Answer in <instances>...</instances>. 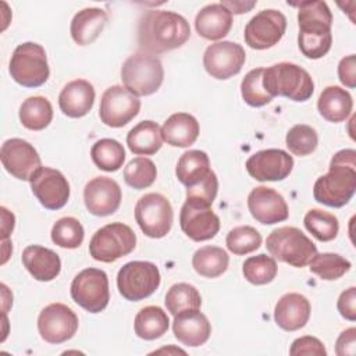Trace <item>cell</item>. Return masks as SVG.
<instances>
[{
  "label": "cell",
  "instance_id": "cell-1",
  "mask_svg": "<svg viewBox=\"0 0 356 356\" xmlns=\"http://www.w3.org/2000/svg\"><path fill=\"white\" fill-rule=\"evenodd\" d=\"M189 36V24L178 13L149 10L139 19L138 43L143 53L154 56L178 49Z\"/></svg>",
  "mask_w": 356,
  "mask_h": 356
},
{
  "label": "cell",
  "instance_id": "cell-2",
  "mask_svg": "<svg viewBox=\"0 0 356 356\" xmlns=\"http://www.w3.org/2000/svg\"><path fill=\"white\" fill-rule=\"evenodd\" d=\"M356 191V152L343 149L337 152L327 174L317 178L313 186L316 202L328 207H342Z\"/></svg>",
  "mask_w": 356,
  "mask_h": 356
},
{
  "label": "cell",
  "instance_id": "cell-3",
  "mask_svg": "<svg viewBox=\"0 0 356 356\" xmlns=\"http://www.w3.org/2000/svg\"><path fill=\"white\" fill-rule=\"evenodd\" d=\"M298 7L299 49L307 58H321L330 51L332 44V14L327 3L320 0L302 1Z\"/></svg>",
  "mask_w": 356,
  "mask_h": 356
},
{
  "label": "cell",
  "instance_id": "cell-4",
  "mask_svg": "<svg viewBox=\"0 0 356 356\" xmlns=\"http://www.w3.org/2000/svg\"><path fill=\"white\" fill-rule=\"evenodd\" d=\"M263 86L271 97L284 96L293 102H306L314 92L310 74L293 63H278L264 68Z\"/></svg>",
  "mask_w": 356,
  "mask_h": 356
},
{
  "label": "cell",
  "instance_id": "cell-5",
  "mask_svg": "<svg viewBox=\"0 0 356 356\" xmlns=\"http://www.w3.org/2000/svg\"><path fill=\"white\" fill-rule=\"evenodd\" d=\"M266 248L271 257L288 263L293 267H305L317 253L316 245L296 227H280L273 229Z\"/></svg>",
  "mask_w": 356,
  "mask_h": 356
},
{
  "label": "cell",
  "instance_id": "cell-6",
  "mask_svg": "<svg viewBox=\"0 0 356 356\" xmlns=\"http://www.w3.org/2000/svg\"><path fill=\"white\" fill-rule=\"evenodd\" d=\"M121 79L124 86L135 96H149L161 86L164 68L156 56L139 51L124 61Z\"/></svg>",
  "mask_w": 356,
  "mask_h": 356
},
{
  "label": "cell",
  "instance_id": "cell-7",
  "mask_svg": "<svg viewBox=\"0 0 356 356\" xmlns=\"http://www.w3.org/2000/svg\"><path fill=\"white\" fill-rule=\"evenodd\" d=\"M8 71L11 78L25 88L42 86L50 75L44 49L33 42L18 44L13 51Z\"/></svg>",
  "mask_w": 356,
  "mask_h": 356
},
{
  "label": "cell",
  "instance_id": "cell-8",
  "mask_svg": "<svg viewBox=\"0 0 356 356\" xmlns=\"http://www.w3.org/2000/svg\"><path fill=\"white\" fill-rule=\"evenodd\" d=\"M135 246L136 235L129 225L110 222L93 234L89 242V253L97 261L113 263L129 254Z\"/></svg>",
  "mask_w": 356,
  "mask_h": 356
},
{
  "label": "cell",
  "instance_id": "cell-9",
  "mask_svg": "<svg viewBox=\"0 0 356 356\" xmlns=\"http://www.w3.org/2000/svg\"><path fill=\"white\" fill-rule=\"evenodd\" d=\"M159 267L152 261L134 260L125 263L117 274L118 292L131 302L149 298L160 286Z\"/></svg>",
  "mask_w": 356,
  "mask_h": 356
},
{
  "label": "cell",
  "instance_id": "cell-10",
  "mask_svg": "<svg viewBox=\"0 0 356 356\" xmlns=\"http://www.w3.org/2000/svg\"><path fill=\"white\" fill-rule=\"evenodd\" d=\"M135 220L146 236L153 239L163 238L172 227V206L161 193H146L135 204Z\"/></svg>",
  "mask_w": 356,
  "mask_h": 356
},
{
  "label": "cell",
  "instance_id": "cell-11",
  "mask_svg": "<svg viewBox=\"0 0 356 356\" xmlns=\"http://www.w3.org/2000/svg\"><path fill=\"white\" fill-rule=\"evenodd\" d=\"M72 300L89 313L103 312L110 300L108 278L100 268H85L71 282Z\"/></svg>",
  "mask_w": 356,
  "mask_h": 356
},
{
  "label": "cell",
  "instance_id": "cell-12",
  "mask_svg": "<svg viewBox=\"0 0 356 356\" xmlns=\"http://www.w3.org/2000/svg\"><path fill=\"white\" fill-rule=\"evenodd\" d=\"M140 110V100L125 86L113 85L104 90L100 100L99 117L111 128H121L134 120Z\"/></svg>",
  "mask_w": 356,
  "mask_h": 356
},
{
  "label": "cell",
  "instance_id": "cell-13",
  "mask_svg": "<svg viewBox=\"0 0 356 356\" xmlns=\"http://www.w3.org/2000/svg\"><path fill=\"white\" fill-rule=\"evenodd\" d=\"M286 29L285 15L274 8L261 10L245 26V43L256 50H266L277 44Z\"/></svg>",
  "mask_w": 356,
  "mask_h": 356
},
{
  "label": "cell",
  "instance_id": "cell-14",
  "mask_svg": "<svg viewBox=\"0 0 356 356\" xmlns=\"http://www.w3.org/2000/svg\"><path fill=\"white\" fill-rule=\"evenodd\" d=\"M79 321L75 312L64 303L47 305L38 317V331L49 343H63L71 339Z\"/></svg>",
  "mask_w": 356,
  "mask_h": 356
},
{
  "label": "cell",
  "instance_id": "cell-15",
  "mask_svg": "<svg viewBox=\"0 0 356 356\" xmlns=\"http://www.w3.org/2000/svg\"><path fill=\"white\" fill-rule=\"evenodd\" d=\"M246 61L245 49L229 40L216 42L204 50L203 67L216 79H228L236 75Z\"/></svg>",
  "mask_w": 356,
  "mask_h": 356
},
{
  "label": "cell",
  "instance_id": "cell-16",
  "mask_svg": "<svg viewBox=\"0 0 356 356\" xmlns=\"http://www.w3.org/2000/svg\"><path fill=\"white\" fill-rule=\"evenodd\" d=\"M32 193L39 203L49 210L64 207L70 199V184L61 171L40 167L29 179Z\"/></svg>",
  "mask_w": 356,
  "mask_h": 356
},
{
  "label": "cell",
  "instance_id": "cell-17",
  "mask_svg": "<svg viewBox=\"0 0 356 356\" xmlns=\"http://www.w3.org/2000/svg\"><path fill=\"white\" fill-rule=\"evenodd\" d=\"M1 164L8 174L21 181H29L42 167V160L36 149L19 138L7 139L0 149Z\"/></svg>",
  "mask_w": 356,
  "mask_h": 356
},
{
  "label": "cell",
  "instance_id": "cell-18",
  "mask_svg": "<svg viewBox=\"0 0 356 356\" xmlns=\"http://www.w3.org/2000/svg\"><path fill=\"white\" fill-rule=\"evenodd\" d=\"M179 225L184 234L195 242H203L214 238L220 231V218L211 210V206L185 200L179 213Z\"/></svg>",
  "mask_w": 356,
  "mask_h": 356
},
{
  "label": "cell",
  "instance_id": "cell-19",
  "mask_svg": "<svg viewBox=\"0 0 356 356\" xmlns=\"http://www.w3.org/2000/svg\"><path fill=\"white\" fill-rule=\"evenodd\" d=\"M293 168V157L282 149H264L246 160L249 175L257 181H282Z\"/></svg>",
  "mask_w": 356,
  "mask_h": 356
},
{
  "label": "cell",
  "instance_id": "cell-20",
  "mask_svg": "<svg viewBox=\"0 0 356 356\" xmlns=\"http://www.w3.org/2000/svg\"><path fill=\"white\" fill-rule=\"evenodd\" d=\"M122 192L120 185L108 177L92 178L83 189V202L89 213L106 217L115 213L121 204Z\"/></svg>",
  "mask_w": 356,
  "mask_h": 356
},
{
  "label": "cell",
  "instance_id": "cell-21",
  "mask_svg": "<svg viewBox=\"0 0 356 356\" xmlns=\"http://www.w3.org/2000/svg\"><path fill=\"white\" fill-rule=\"evenodd\" d=\"M248 209L252 217L264 225L285 221L289 216L284 196L268 186H256L250 191L248 196Z\"/></svg>",
  "mask_w": 356,
  "mask_h": 356
},
{
  "label": "cell",
  "instance_id": "cell-22",
  "mask_svg": "<svg viewBox=\"0 0 356 356\" xmlns=\"http://www.w3.org/2000/svg\"><path fill=\"white\" fill-rule=\"evenodd\" d=\"M172 332L181 343L196 348L209 341L211 325L199 309H186L174 316Z\"/></svg>",
  "mask_w": 356,
  "mask_h": 356
},
{
  "label": "cell",
  "instance_id": "cell-23",
  "mask_svg": "<svg viewBox=\"0 0 356 356\" xmlns=\"http://www.w3.org/2000/svg\"><path fill=\"white\" fill-rule=\"evenodd\" d=\"M310 302L306 296L289 292L280 298L274 307V320L285 331H296L306 325L310 317Z\"/></svg>",
  "mask_w": 356,
  "mask_h": 356
},
{
  "label": "cell",
  "instance_id": "cell-24",
  "mask_svg": "<svg viewBox=\"0 0 356 356\" xmlns=\"http://www.w3.org/2000/svg\"><path fill=\"white\" fill-rule=\"evenodd\" d=\"M95 96V88L89 81L74 79L61 89L58 95V106L67 117L81 118L92 110Z\"/></svg>",
  "mask_w": 356,
  "mask_h": 356
},
{
  "label": "cell",
  "instance_id": "cell-25",
  "mask_svg": "<svg viewBox=\"0 0 356 356\" xmlns=\"http://www.w3.org/2000/svg\"><path fill=\"white\" fill-rule=\"evenodd\" d=\"M232 26V14L221 3L204 6L195 18L196 32L207 40H220Z\"/></svg>",
  "mask_w": 356,
  "mask_h": 356
},
{
  "label": "cell",
  "instance_id": "cell-26",
  "mask_svg": "<svg viewBox=\"0 0 356 356\" xmlns=\"http://www.w3.org/2000/svg\"><path fill=\"white\" fill-rule=\"evenodd\" d=\"M22 264L38 281L47 282L54 280L61 271L60 256L44 246L29 245L22 252Z\"/></svg>",
  "mask_w": 356,
  "mask_h": 356
},
{
  "label": "cell",
  "instance_id": "cell-27",
  "mask_svg": "<svg viewBox=\"0 0 356 356\" xmlns=\"http://www.w3.org/2000/svg\"><path fill=\"white\" fill-rule=\"evenodd\" d=\"M108 21V15L104 10L97 7H89L78 11L70 26L72 40L79 46H86L95 42Z\"/></svg>",
  "mask_w": 356,
  "mask_h": 356
},
{
  "label": "cell",
  "instance_id": "cell-28",
  "mask_svg": "<svg viewBox=\"0 0 356 356\" xmlns=\"http://www.w3.org/2000/svg\"><path fill=\"white\" fill-rule=\"evenodd\" d=\"M197 120L189 113L171 114L161 127L163 140L174 147H189L199 136Z\"/></svg>",
  "mask_w": 356,
  "mask_h": 356
},
{
  "label": "cell",
  "instance_id": "cell-29",
  "mask_svg": "<svg viewBox=\"0 0 356 356\" xmlns=\"http://www.w3.org/2000/svg\"><path fill=\"white\" fill-rule=\"evenodd\" d=\"M353 107L352 96L341 86H327L318 96L317 110L320 115L330 122L345 121Z\"/></svg>",
  "mask_w": 356,
  "mask_h": 356
},
{
  "label": "cell",
  "instance_id": "cell-30",
  "mask_svg": "<svg viewBox=\"0 0 356 356\" xmlns=\"http://www.w3.org/2000/svg\"><path fill=\"white\" fill-rule=\"evenodd\" d=\"M127 145L135 154L152 156L163 146L161 128L152 120L140 121L127 135Z\"/></svg>",
  "mask_w": 356,
  "mask_h": 356
},
{
  "label": "cell",
  "instance_id": "cell-31",
  "mask_svg": "<svg viewBox=\"0 0 356 356\" xmlns=\"http://www.w3.org/2000/svg\"><path fill=\"white\" fill-rule=\"evenodd\" d=\"M210 171V159L207 153L193 149L181 154L177 163L175 175L182 185L189 188L200 182Z\"/></svg>",
  "mask_w": 356,
  "mask_h": 356
},
{
  "label": "cell",
  "instance_id": "cell-32",
  "mask_svg": "<svg viewBox=\"0 0 356 356\" xmlns=\"http://www.w3.org/2000/svg\"><path fill=\"white\" fill-rule=\"evenodd\" d=\"M170 325L167 313L159 306L142 307L134 320L135 334L146 341H153L163 337Z\"/></svg>",
  "mask_w": 356,
  "mask_h": 356
},
{
  "label": "cell",
  "instance_id": "cell-33",
  "mask_svg": "<svg viewBox=\"0 0 356 356\" xmlns=\"http://www.w3.org/2000/svg\"><path fill=\"white\" fill-rule=\"evenodd\" d=\"M229 263L228 253L218 246H203L192 256V267L206 278H217L222 275Z\"/></svg>",
  "mask_w": 356,
  "mask_h": 356
},
{
  "label": "cell",
  "instance_id": "cell-34",
  "mask_svg": "<svg viewBox=\"0 0 356 356\" xmlns=\"http://www.w3.org/2000/svg\"><path fill=\"white\" fill-rule=\"evenodd\" d=\"M53 120L51 103L43 96H31L19 107V121L31 131L44 129Z\"/></svg>",
  "mask_w": 356,
  "mask_h": 356
},
{
  "label": "cell",
  "instance_id": "cell-35",
  "mask_svg": "<svg viewBox=\"0 0 356 356\" xmlns=\"http://www.w3.org/2000/svg\"><path fill=\"white\" fill-rule=\"evenodd\" d=\"M90 157L97 168L107 172H114L122 167L125 161V150L118 140L104 138L93 143Z\"/></svg>",
  "mask_w": 356,
  "mask_h": 356
},
{
  "label": "cell",
  "instance_id": "cell-36",
  "mask_svg": "<svg viewBox=\"0 0 356 356\" xmlns=\"http://www.w3.org/2000/svg\"><path fill=\"white\" fill-rule=\"evenodd\" d=\"M306 229L320 242H328L337 238L339 231L338 218L321 209H310L303 218Z\"/></svg>",
  "mask_w": 356,
  "mask_h": 356
},
{
  "label": "cell",
  "instance_id": "cell-37",
  "mask_svg": "<svg viewBox=\"0 0 356 356\" xmlns=\"http://www.w3.org/2000/svg\"><path fill=\"white\" fill-rule=\"evenodd\" d=\"M309 264V270L325 281L341 278L352 267L350 261L338 253H316Z\"/></svg>",
  "mask_w": 356,
  "mask_h": 356
},
{
  "label": "cell",
  "instance_id": "cell-38",
  "mask_svg": "<svg viewBox=\"0 0 356 356\" xmlns=\"http://www.w3.org/2000/svg\"><path fill=\"white\" fill-rule=\"evenodd\" d=\"M164 302L167 310L175 316L186 309H199L202 305V296L193 285L188 282H178L170 286Z\"/></svg>",
  "mask_w": 356,
  "mask_h": 356
},
{
  "label": "cell",
  "instance_id": "cell-39",
  "mask_svg": "<svg viewBox=\"0 0 356 356\" xmlns=\"http://www.w3.org/2000/svg\"><path fill=\"white\" fill-rule=\"evenodd\" d=\"M278 267L274 257L260 253L246 259L242 264L243 277L253 285H266L277 275Z\"/></svg>",
  "mask_w": 356,
  "mask_h": 356
},
{
  "label": "cell",
  "instance_id": "cell-40",
  "mask_svg": "<svg viewBox=\"0 0 356 356\" xmlns=\"http://www.w3.org/2000/svg\"><path fill=\"white\" fill-rule=\"evenodd\" d=\"M85 231L75 217H61L51 228V241L64 249H76L82 245Z\"/></svg>",
  "mask_w": 356,
  "mask_h": 356
},
{
  "label": "cell",
  "instance_id": "cell-41",
  "mask_svg": "<svg viewBox=\"0 0 356 356\" xmlns=\"http://www.w3.org/2000/svg\"><path fill=\"white\" fill-rule=\"evenodd\" d=\"M157 177L154 163L147 157H135L124 168V181L134 189L149 188Z\"/></svg>",
  "mask_w": 356,
  "mask_h": 356
},
{
  "label": "cell",
  "instance_id": "cell-42",
  "mask_svg": "<svg viewBox=\"0 0 356 356\" xmlns=\"http://www.w3.org/2000/svg\"><path fill=\"white\" fill-rule=\"evenodd\" d=\"M225 245L229 252L236 256H243L257 250L261 245L260 232L250 225H239L232 228L225 238Z\"/></svg>",
  "mask_w": 356,
  "mask_h": 356
},
{
  "label": "cell",
  "instance_id": "cell-43",
  "mask_svg": "<svg viewBox=\"0 0 356 356\" xmlns=\"http://www.w3.org/2000/svg\"><path fill=\"white\" fill-rule=\"evenodd\" d=\"M286 147L295 156H307L312 154L318 145V136L313 127L306 124L293 125L285 136Z\"/></svg>",
  "mask_w": 356,
  "mask_h": 356
},
{
  "label": "cell",
  "instance_id": "cell-44",
  "mask_svg": "<svg viewBox=\"0 0 356 356\" xmlns=\"http://www.w3.org/2000/svg\"><path fill=\"white\" fill-rule=\"evenodd\" d=\"M263 71L264 68H254L249 71L241 82L242 99L252 107H261L273 100L263 86Z\"/></svg>",
  "mask_w": 356,
  "mask_h": 356
},
{
  "label": "cell",
  "instance_id": "cell-45",
  "mask_svg": "<svg viewBox=\"0 0 356 356\" xmlns=\"http://www.w3.org/2000/svg\"><path fill=\"white\" fill-rule=\"evenodd\" d=\"M218 191V179L211 170L200 182L186 188V200H195L211 206Z\"/></svg>",
  "mask_w": 356,
  "mask_h": 356
},
{
  "label": "cell",
  "instance_id": "cell-46",
  "mask_svg": "<svg viewBox=\"0 0 356 356\" xmlns=\"http://www.w3.org/2000/svg\"><path fill=\"white\" fill-rule=\"evenodd\" d=\"M289 355H292V356H302V355L325 356L327 350L324 348V343L318 338L305 335V337L296 338L292 342V345L289 348Z\"/></svg>",
  "mask_w": 356,
  "mask_h": 356
},
{
  "label": "cell",
  "instance_id": "cell-47",
  "mask_svg": "<svg viewBox=\"0 0 356 356\" xmlns=\"http://www.w3.org/2000/svg\"><path fill=\"white\" fill-rule=\"evenodd\" d=\"M337 307L339 314L349 320V321H355L356 320V288L350 286L348 289H345L337 302Z\"/></svg>",
  "mask_w": 356,
  "mask_h": 356
},
{
  "label": "cell",
  "instance_id": "cell-48",
  "mask_svg": "<svg viewBox=\"0 0 356 356\" xmlns=\"http://www.w3.org/2000/svg\"><path fill=\"white\" fill-rule=\"evenodd\" d=\"M338 356H353L356 353V328L350 327L339 334L335 343Z\"/></svg>",
  "mask_w": 356,
  "mask_h": 356
},
{
  "label": "cell",
  "instance_id": "cell-49",
  "mask_svg": "<svg viewBox=\"0 0 356 356\" xmlns=\"http://www.w3.org/2000/svg\"><path fill=\"white\" fill-rule=\"evenodd\" d=\"M356 57L355 54H349L343 57L338 64V76L339 81L348 86L355 88L356 86Z\"/></svg>",
  "mask_w": 356,
  "mask_h": 356
},
{
  "label": "cell",
  "instance_id": "cell-50",
  "mask_svg": "<svg viewBox=\"0 0 356 356\" xmlns=\"http://www.w3.org/2000/svg\"><path fill=\"white\" fill-rule=\"evenodd\" d=\"M221 4L227 7L231 11V14H243L252 10L256 6V1H221Z\"/></svg>",
  "mask_w": 356,
  "mask_h": 356
},
{
  "label": "cell",
  "instance_id": "cell-51",
  "mask_svg": "<svg viewBox=\"0 0 356 356\" xmlns=\"http://www.w3.org/2000/svg\"><path fill=\"white\" fill-rule=\"evenodd\" d=\"M1 214H3V227H1V238L3 239H7L8 234L13 232L14 229V221L15 218L13 217L10 221H7V209L6 207H1Z\"/></svg>",
  "mask_w": 356,
  "mask_h": 356
}]
</instances>
